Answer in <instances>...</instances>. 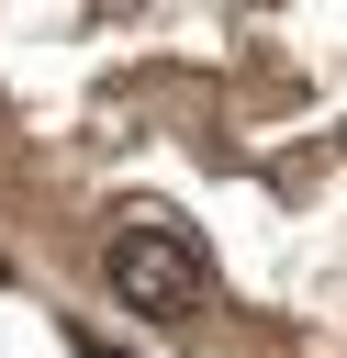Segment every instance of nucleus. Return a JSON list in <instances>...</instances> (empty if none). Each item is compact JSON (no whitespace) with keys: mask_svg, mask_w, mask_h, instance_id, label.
<instances>
[{"mask_svg":"<svg viewBox=\"0 0 347 358\" xmlns=\"http://www.w3.org/2000/svg\"><path fill=\"white\" fill-rule=\"evenodd\" d=\"M101 280H112V302H123V313H146V324H190V313L213 302L201 235H190V224H168V213H134V224L101 246Z\"/></svg>","mask_w":347,"mask_h":358,"instance_id":"1","label":"nucleus"},{"mask_svg":"<svg viewBox=\"0 0 347 358\" xmlns=\"http://www.w3.org/2000/svg\"><path fill=\"white\" fill-rule=\"evenodd\" d=\"M78 358H134V347H112V336H78Z\"/></svg>","mask_w":347,"mask_h":358,"instance_id":"2","label":"nucleus"}]
</instances>
